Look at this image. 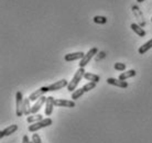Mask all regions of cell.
<instances>
[{"instance_id": "30bf717a", "label": "cell", "mask_w": 152, "mask_h": 143, "mask_svg": "<svg viewBox=\"0 0 152 143\" xmlns=\"http://www.w3.org/2000/svg\"><path fill=\"white\" fill-rule=\"evenodd\" d=\"M55 106L56 107L73 108V107H75V102L73 100H66V99H55Z\"/></svg>"}, {"instance_id": "6da1fadb", "label": "cell", "mask_w": 152, "mask_h": 143, "mask_svg": "<svg viewBox=\"0 0 152 143\" xmlns=\"http://www.w3.org/2000/svg\"><path fill=\"white\" fill-rule=\"evenodd\" d=\"M85 69H84V67H80L77 71H76V73L74 74V76H73L72 80L69 83V85H67V90L69 91V93H73V91L76 89V87L78 86V84H80V82L82 80V78H84V75H85Z\"/></svg>"}, {"instance_id": "603a6c76", "label": "cell", "mask_w": 152, "mask_h": 143, "mask_svg": "<svg viewBox=\"0 0 152 143\" xmlns=\"http://www.w3.org/2000/svg\"><path fill=\"white\" fill-rule=\"evenodd\" d=\"M32 141H33V143H42L41 138H40V136H39L38 133H33V136H32Z\"/></svg>"}, {"instance_id": "cb8c5ba5", "label": "cell", "mask_w": 152, "mask_h": 143, "mask_svg": "<svg viewBox=\"0 0 152 143\" xmlns=\"http://www.w3.org/2000/svg\"><path fill=\"white\" fill-rule=\"evenodd\" d=\"M30 142V140H29V136H24L22 139V143H29Z\"/></svg>"}, {"instance_id": "5b68a950", "label": "cell", "mask_w": 152, "mask_h": 143, "mask_svg": "<svg viewBox=\"0 0 152 143\" xmlns=\"http://www.w3.org/2000/svg\"><path fill=\"white\" fill-rule=\"evenodd\" d=\"M67 85H69V82H67L66 79H61V80L55 82V83L52 84V85H50V86H46V90L48 91H55V90H58V89L64 88V87L67 86Z\"/></svg>"}, {"instance_id": "ac0fdd59", "label": "cell", "mask_w": 152, "mask_h": 143, "mask_svg": "<svg viewBox=\"0 0 152 143\" xmlns=\"http://www.w3.org/2000/svg\"><path fill=\"white\" fill-rule=\"evenodd\" d=\"M43 119V116L40 115V113H34L32 116H28L27 118V122L28 123H34V122H38V121L42 120Z\"/></svg>"}, {"instance_id": "ffe728a7", "label": "cell", "mask_w": 152, "mask_h": 143, "mask_svg": "<svg viewBox=\"0 0 152 143\" xmlns=\"http://www.w3.org/2000/svg\"><path fill=\"white\" fill-rule=\"evenodd\" d=\"M94 22L97 24H105L107 23V18L104 15H95L94 17Z\"/></svg>"}, {"instance_id": "3957f363", "label": "cell", "mask_w": 152, "mask_h": 143, "mask_svg": "<svg viewBox=\"0 0 152 143\" xmlns=\"http://www.w3.org/2000/svg\"><path fill=\"white\" fill-rule=\"evenodd\" d=\"M23 96L21 91H17L15 94V106H17V109H15V115L18 117H21L23 115Z\"/></svg>"}, {"instance_id": "ba28073f", "label": "cell", "mask_w": 152, "mask_h": 143, "mask_svg": "<svg viewBox=\"0 0 152 143\" xmlns=\"http://www.w3.org/2000/svg\"><path fill=\"white\" fill-rule=\"evenodd\" d=\"M55 106V99L53 97H48L45 102V116H51L53 112V108Z\"/></svg>"}, {"instance_id": "7402d4cb", "label": "cell", "mask_w": 152, "mask_h": 143, "mask_svg": "<svg viewBox=\"0 0 152 143\" xmlns=\"http://www.w3.org/2000/svg\"><path fill=\"white\" fill-rule=\"evenodd\" d=\"M114 67L116 71H119V72H122L126 69V64L125 63H116L114 65Z\"/></svg>"}, {"instance_id": "277c9868", "label": "cell", "mask_w": 152, "mask_h": 143, "mask_svg": "<svg viewBox=\"0 0 152 143\" xmlns=\"http://www.w3.org/2000/svg\"><path fill=\"white\" fill-rule=\"evenodd\" d=\"M97 53H98V49H97V47H93V49L89 50V51H88V52L84 55L83 58L80 60V67H85V66L89 63V61L94 57V55H95V54H97Z\"/></svg>"}, {"instance_id": "44dd1931", "label": "cell", "mask_w": 152, "mask_h": 143, "mask_svg": "<svg viewBox=\"0 0 152 143\" xmlns=\"http://www.w3.org/2000/svg\"><path fill=\"white\" fill-rule=\"evenodd\" d=\"M96 84L97 83H94V82H88L87 84H85L83 86L84 90H85V93H88L89 90H91V89H94L96 87Z\"/></svg>"}, {"instance_id": "d6986e66", "label": "cell", "mask_w": 152, "mask_h": 143, "mask_svg": "<svg viewBox=\"0 0 152 143\" xmlns=\"http://www.w3.org/2000/svg\"><path fill=\"white\" fill-rule=\"evenodd\" d=\"M84 93H85V90H84L83 87H82V88H78V89H75V90L72 93V99L73 100H77L78 98H80L83 96Z\"/></svg>"}, {"instance_id": "8fae6325", "label": "cell", "mask_w": 152, "mask_h": 143, "mask_svg": "<svg viewBox=\"0 0 152 143\" xmlns=\"http://www.w3.org/2000/svg\"><path fill=\"white\" fill-rule=\"evenodd\" d=\"M18 125L17 124H10L9 127L2 130V131H0V138H4V136H10L12 133H15L17 130H18Z\"/></svg>"}, {"instance_id": "484cf974", "label": "cell", "mask_w": 152, "mask_h": 143, "mask_svg": "<svg viewBox=\"0 0 152 143\" xmlns=\"http://www.w3.org/2000/svg\"><path fill=\"white\" fill-rule=\"evenodd\" d=\"M29 143H33V141H32V142H29Z\"/></svg>"}, {"instance_id": "8992f818", "label": "cell", "mask_w": 152, "mask_h": 143, "mask_svg": "<svg viewBox=\"0 0 152 143\" xmlns=\"http://www.w3.org/2000/svg\"><path fill=\"white\" fill-rule=\"evenodd\" d=\"M107 83L109 84V85H113V86H116V87H120V88H127L128 87V83L126 82V80H121V79H116V78H113V77H109V78H107Z\"/></svg>"}, {"instance_id": "7c38bea8", "label": "cell", "mask_w": 152, "mask_h": 143, "mask_svg": "<svg viewBox=\"0 0 152 143\" xmlns=\"http://www.w3.org/2000/svg\"><path fill=\"white\" fill-rule=\"evenodd\" d=\"M130 28H131V30L137 34V35H139L141 38L145 36V31L142 29V26H141L140 24H138V23H131V24H130Z\"/></svg>"}, {"instance_id": "4fadbf2b", "label": "cell", "mask_w": 152, "mask_h": 143, "mask_svg": "<svg viewBox=\"0 0 152 143\" xmlns=\"http://www.w3.org/2000/svg\"><path fill=\"white\" fill-rule=\"evenodd\" d=\"M45 94V91H44V89L43 88H39V89H37L35 91H33L32 94L29 96V98H30V100L31 101H37L39 98H41L43 95Z\"/></svg>"}, {"instance_id": "e0dca14e", "label": "cell", "mask_w": 152, "mask_h": 143, "mask_svg": "<svg viewBox=\"0 0 152 143\" xmlns=\"http://www.w3.org/2000/svg\"><path fill=\"white\" fill-rule=\"evenodd\" d=\"M150 49H152V39L149 40L148 42H145L143 45H141L140 47H139V50H138V52H139V54H145V53L148 52Z\"/></svg>"}, {"instance_id": "4316f807", "label": "cell", "mask_w": 152, "mask_h": 143, "mask_svg": "<svg viewBox=\"0 0 152 143\" xmlns=\"http://www.w3.org/2000/svg\"><path fill=\"white\" fill-rule=\"evenodd\" d=\"M151 22H152V18H151Z\"/></svg>"}, {"instance_id": "5bb4252c", "label": "cell", "mask_w": 152, "mask_h": 143, "mask_svg": "<svg viewBox=\"0 0 152 143\" xmlns=\"http://www.w3.org/2000/svg\"><path fill=\"white\" fill-rule=\"evenodd\" d=\"M30 98H26L24 100H23V115H26V116H30L31 113V109H32V107L30 106Z\"/></svg>"}, {"instance_id": "7a4b0ae2", "label": "cell", "mask_w": 152, "mask_h": 143, "mask_svg": "<svg viewBox=\"0 0 152 143\" xmlns=\"http://www.w3.org/2000/svg\"><path fill=\"white\" fill-rule=\"evenodd\" d=\"M52 122H53V121H52L51 118H45V119H42V120L38 121V122H34V123L30 124L28 130L30 132H37L38 130H40V129L50 127V125L52 124Z\"/></svg>"}, {"instance_id": "2e32d148", "label": "cell", "mask_w": 152, "mask_h": 143, "mask_svg": "<svg viewBox=\"0 0 152 143\" xmlns=\"http://www.w3.org/2000/svg\"><path fill=\"white\" fill-rule=\"evenodd\" d=\"M84 78L86 80H89V82H94V83H98L100 80V77L96 74H93V73H89V72H86L85 75H84Z\"/></svg>"}, {"instance_id": "9a60e30c", "label": "cell", "mask_w": 152, "mask_h": 143, "mask_svg": "<svg viewBox=\"0 0 152 143\" xmlns=\"http://www.w3.org/2000/svg\"><path fill=\"white\" fill-rule=\"evenodd\" d=\"M136 74H137V72L134 71V69H129V71L121 73V74L119 75V77H118V78L121 79V80H126V79L130 78V77H133V76H136Z\"/></svg>"}, {"instance_id": "9c48e42d", "label": "cell", "mask_w": 152, "mask_h": 143, "mask_svg": "<svg viewBox=\"0 0 152 143\" xmlns=\"http://www.w3.org/2000/svg\"><path fill=\"white\" fill-rule=\"evenodd\" d=\"M46 98H48V97H44V96H42L41 98H39L38 100L34 102V105L32 106V109H31V112H32V115L37 113L39 110L41 109L42 106H43L46 102Z\"/></svg>"}, {"instance_id": "52a82bcc", "label": "cell", "mask_w": 152, "mask_h": 143, "mask_svg": "<svg viewBox=\"0 0 152 143\" xmlns=\"http://www.w3.org/2000/svg\"><path fill=\"white\" fill-rule=\"evenodd\" d=\"M85 55V53L83 52H75V53H69L64 56V60L66 62H74V61L82 60Z\"/></svg>"}, {"instance_id": "d4e9b609", "label": "cell", "mask_w": 152, "mask_h": 143, "mask_svg": "<svg viewBox=\"0 0 152 143\" xmlns=\"http://www.w3.org/2000/svg\"><path fill=\"white\" fill-rule=\"evenodd\" d=\"M143 1H145V0H137L138 4H141V2H143Z\"/></svg>"}]
</instances>
